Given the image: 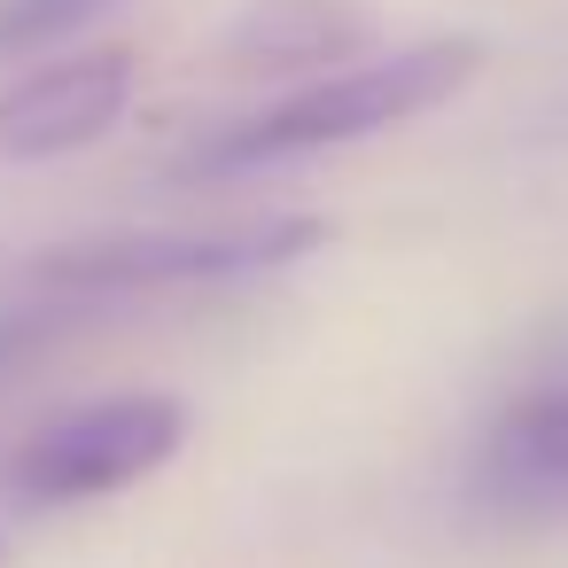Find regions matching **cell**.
I'll use <instances>...</instances> for the list:
<instances>
[{
	"instance_id": "1",
	"label": "cell",
	"mask_w": 568,
	"mask_h": 568,
	"mask_svg": "<svg viewBox=\"0 0 568 568\" xmlns=\"http://www.w3.org/2000/svg\"><path fill=\"white\" fill-rule=\"evenodd\" d=\"M475 71H483V40H467V32L366 55L351 71H327V79L265 102L257 118L219 125L211 141H195L180 156V180H234V172H265V164H296V156H327V149L397 133V125L444 110L452 94H467Z\"/></svg>"
},
{
	"instance_id": "2",
	"label": "cell",
	"mask_w": 568,
	"mask_h": 568,
	"mask_svg": "<svg viewBox=\"0 0 568 568\" xmlns=\"http://www.w3.org/2000/svg\"><path fill=\"white\" fill-rule=\"evenodd\" d=\"M327 242V219L312 211H273L242 226H149V234H87L55 257H40V288L55 296H141V288H195V281H250L312 257Z\"/></svg>"
},
{
	"instance_id": "3",
	"label": "cell",
	"mask_w": 568,
	"mask_h": 568,
	"mask_svg": "<svg viewBox=\"0 0 568 568\" xmlns=\"http://www.w3.org/2000/svg\"><path fill=\"white\" fill-rule=\"evenodd\" d=\"M180 444H187L180 397H156V389L94 397V405L55 413L48 428H32L0 467V490L17 506H87V498H110L141 475H156Z\"/></svg>"
},
{
	"instance_id": "4",
	"label": "cell",
	"mask_w": 568,
	"mask_h": 568,
	"mask_svg": "<svg viewBox=\"0 0 568 568\" xmlns=\"http://www.w3.org/2000/svg\"><path fill=\"white\" fill-rule=\"evenodd\" d=\"M467 498L514 529L568 521V382H529L483 420Z\"/></svg>"
},
{
	"instance_id": "5",
	"label": "cell",
	"mask_w": 568,
	"mask_h": 568,
	"mask_svg": "<svg viewBox=\"0 0 568 568\" xmlns=\"http://www.w3.org/2000/svg\"><path fill=\"white\" fill-rule=\"evenodd\" d=\"M133 102V48L63 55L0 94V164H48L94 149Z\"/></svg>"
},
{
	"instance_id": "6",
	"label": "cell",
	"mask_w": 568,
	"mask_h": 568,
	"mask_svg": "<svg viewBox=\"0 0 568 568\" xmlns=\"http://www.w3.org/2000/svg\"><path fill=\"white\" fill-rule=\"evenodd\" d=\"M374 48V17L358 0H250L219 32V63L242 79H281V71H327Z\"/></svg>"
},
{
	"instance_id": "7",
	"label": "cell",
	"mask_w": 568,
	"mask_h": 568,
	"mask_svg": "<svg viewBox=\"0 0 568 568\" xmlns=\"http://www.w3.org/2000/svg\"><path fill=\"white\" fill-rule=\"evenodd\" d=\"M102 304L87 296H55V288H32V296H0V382L17 366H32L40 351H55L79 320H94Z\"/></svg>"
},
{
	"instance_id": "8",
	"label": "cell",
	"mask_w": 568,
	"mask_h": 568,
	"mask_svg": "<svg viewBox=\"0 0 568 568\" xmlns=\"http://www.w3.org/2000/svg\"><path fill=\"white\" fill-rule=\"evenodd\" d=\"M110 9H118V0H0V63H9V55H40V48L87 32Z\"/></svg>"
},
{
	"instance_id": "9",
	"label": "cell",
	"mask_w": 568,
	"mask_h": 568,
	"mask_svg": "<svg viewBox=\"0 0 568 568\" xmlns=\"http://www.w3.org/2000/svg\"><path fill=\"white\" fill-rule=\"evenodd\" d=\"M0 568H9V537H0Z\"/></svg>"
}]
</instances>
